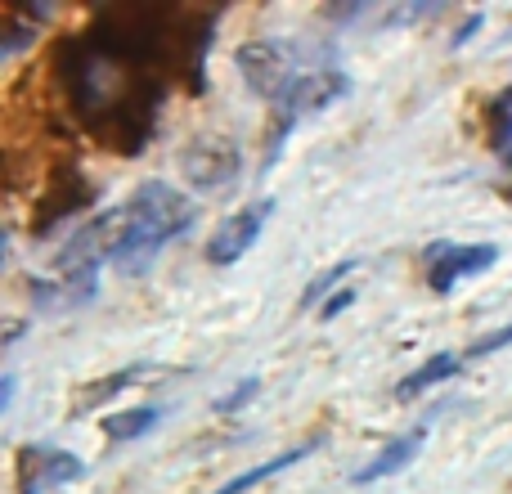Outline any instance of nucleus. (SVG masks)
I'll use <instances>...</instances> for the list:
<instances>
[{"label":"nucleus","mask_w":512,"mask_h":494,"mask_svg":"<svg viewBox=\"0 0 512 494\" xmlns=\"http://www.w3.org/2000/svg\"><path fill=\"white\" fill-rule=\"evenodd\" d=\"M427 261V283H432L436 297H450L463 279H477L490 265L499 261L495 243H432L423 252Z\"/></svg>","instance_id":"4"},{"label":"nucleus","mask_w":512,"mask_h":494,"mask_svg":"<svg viewBox=\"0 0 512 494\" xmlns=\"http://www.w3.org/2000/svg\"><path fill=\"white\" fill-rule=\"evenodd\" d=\"M315 450H319V441H301V445H292V450H283V454H274V459L256 463V468H248V472H239V477L225 481V486H216L212 494H248V490L261 486V481H270L274 472H288L292 463H301L306 454H315Z\"/></svg>","instance_id":"9"},{"label":"nucleus","mask_w":512,"mask_h":494,"mask_svg":"<svg viewBox=\"0 0 512 494\" xmlns=\"http://www.w3.org/2000/svg\"><path fill=\"white\" fill-rule=\"evenodd\" d=\"M243 171V149L234 135L203 131L180 149V176L194 189H230Z\"/></svg>","instance_id":"3"},{"label":"nucleus","mask_w":512,"mask_h":494,"mask_svg":"<svg viewBox=\"0 0 512 494\" xmlns=\"http://www.w3.org/2000/svg\"><path fill=\"white\" fill-rule=\"evenodd\" d=\"M355 297H360L355 288H337V292H333V301H324V306H319V315H324V319H337L346 306H355Z\"/></svg>","instance_id":"15"},{"label":"nucleus","mask_w":512,"mask_h":494,"mask_svg":"<svg viewBox=\"0 0 512 494\" xmlns=\"http://www.w3.org/2000/svg\"><path fill=\"white\" fill-rule=\"evenodd\" d=\"M198 207L189 203L180 189H171L167 180H144L122 207L104 216L108 225V261L122 274L149 270V261L162 252L171 239L194 225Z\"/></svg>","instance_id":"2"},{"label":"nucleus","mask_w":512,"mask_h":494,"mask_svg":"<svg viewBox=\"0 0 512 494\" xmlns=\"http://www.w3.org/2000/svg\"><path fill=\"white\" fill-rule=\"evenodd\" d=\"M351 270H360V256H346V261L328 265L324 274H315V279L306 283V292H301V306H306V310L324 306V297H328V292H333L337 283H342V279H346V274H351Z\"/></svg>","instance_id":"12"},{"label":"nucleus","mask_w":512,"mask_h":494,"mask_svg":"<svg viewBox=\"0 0 512 494\" xmlns=\"http://www.w3.org/2000/svg\"><path fill=\"white\" fill-rule=\"evenodd\" d=\"M423 436H427V427L418 423V427H409L405 436H396V441H387L378 454H373L369 463H364L360 472L351 477V486H373V481H382V477H396V472H405L409 463L418 459V450H423Z\"/></svg>","instance_id":"6"},{"label":"nucleus","mask_w":512,"mask_h":494,"mask_svg":"<svg viewBox=\"0 0 512 494\" xmlns=\"http://www.w3.org/2000/svg\"><path fill=\"white\" fill-rule=\"evenodd\" d=\"M14 391H18L14 373H5V382H0V409H9V405H14Z\"/></svg>","instance_id":"16"},{"label":"nucleus","mask_w":512,"mask_h":494,"mask_svg":"<svg viewBox=\"0 0 512 494\" xmlns=\"http://www.w3.org/2000/svg\"><path fill=\"white\" fill-rule=\"evenodd\" d=\"M490 144H495L499 162L508 171V185H512V86L490 104Z\"/></svg>","instance_id":"11"},{"label":"nucleus","mask_w":512,"mask_h":494,"mask_svg":"<svg viewBox=\"0 0 512 494\" xmlns=\"http://www.w3.org/2000/svg\"><path fill=\"white\" fill-rule=\"evenodd\" d=\"M158 423H162V405H135V409H122V414H108L104 436L108 441H140Z\"/></svg>","instance_id":"10"},{"label":"nucleus","mask_w":512,"mask_h":494,"mask_svg":"<svg viewBox=\"0 0 512 494\" xmlns=\"http://www.w3.org/2000/svg\"><path fill=\"white\" fill-rule=\"evenodd\" d=\"M234 68L243 72V81L256 90L261 99H270L274 108V135H270V158H279L283 135L297 126L301 113H319V108L337 104V99L351 90L346 72L333 63V54L306 50L297 41H279V36H265V41H248L234 54Z\"/></svg>","instance_id":"1"},{"label":"nucleus","mask_w":512,"mask_h":494,"mask_svg":"<svg viewBox=\"0 0 512 494\" xmlns=\"http://www.w3.org/2000/svg\"><path fill=\"white\" fill-rule=\"evenodd\" d=\"M144 378H149V369H144V364H131V369H122V373H108V378L86 382V387H77V396H72V414H90V409H99V405H113L122 391H131L135 382H144Z\"/></svg>","instance_id":"7"},{"label":"nucleus","mask_w":512,"mask_h":494,"mask_svg":"<svg viewBox=\"0 0 512 494\" xmlns=\"http://www.w3.org/2000/svg\"><path fill=\"white\" fill-rule=\"evenodd\" d=\"M463 360L468 355H459V351H441V355H432L427 364H418L409 378H400L396 382V400H414V396H423V391H432V387H441L445 378H454V373L463 369Z\"/></svg>","instance_id":"8"},{"label":"nucleus","mask_w":512,"mask_h":494,"mask_svg":"<svg viewBox=\"0 0 512 494\" xmlns=\"http://www.w3.org/2000/svg\"><path fill=\"white\" fill-rule=\"evenodd\" d=\"M274 216V198H256V203L239 207V212H230L221 225H216V234L207 239V256H212V265H234L243 261V256L252 252V243L261 239L265 221Z\"/></svg>","instance_id":"5"},{"label":"nucleus","mask_w":512,"mask_h":494,"mask_svg":"<svg viewBox=\"0 0 512 494\" xmlns=\"http://www.w3.org/2000/svg\"><path fill=\"white\" fill-rule=\"evenodd\" d=\"M256 387H261V382H256V378H243L239 387L230 391V396H221V400H216V414H239V409H243V405H248V400L256 396Z\"/></svg>","instance_id":"13"},{"label":"nucleus","mask_w":512,"mask_h":494,"mask_svg":"<svg viewBox=\"0 0 512 494\" xmlns=\"http://www.w3.org/2000/svg\"><path fill=\"white\" fill-rule=\"evenodd\" d=\"M504 346H512V324H504L499 333H490V337H481V342L468 351V360H481V355H495V351H504Z\"/></svg>","instance_id":"14"}]
</instances>
